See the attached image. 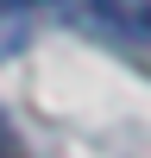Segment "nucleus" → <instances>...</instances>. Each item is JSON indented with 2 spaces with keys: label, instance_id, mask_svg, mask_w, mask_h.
<instances>
[{
  "label": "nucleus",
  "instance_id": "nucleus-1",
  "mask_svg": "<svg viewBox=\"0 0 151 158\" xmlns=\"http://www.w3.org/2000/svg\"><path fill=\"white\" fill-rule=\"evenodd\" d=\"M57 19L107 44H151V0H57Z\"/></svg>",
  "mask_w": 151,
  "mask_h": 158
},
{
  "label": "nucleus",
  "instance_id": "nucleus-2",
  "mask_svg": "<svg viewBox=\"0 0 151 158\" xmlns=\"http://www.w3.org/2000/svg\"><path fill=\"white\" fill-rule=\"evenodd\" d=\"M44 19H57V0H0V57L25 51L44 32Z\"/></svg>",
  "mask_w": 151,
  "mask_h": 158
},
{
  "label": "nucleus",
  "instance_id": "nucleus-3",
  "mask_svg": "<svg viewBox=\"0 0 151 158\" xmlns=\"http://www.w3.org/2000/svg\"><path fill=\"white\" fill-rule=\"evenodd\" d=\"M0 158H19V146H13V127H6V114H0Z\"/></svg>",
  "mask_w": 151,
  "mask_h": 158
}]
</instances>
